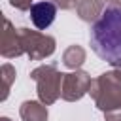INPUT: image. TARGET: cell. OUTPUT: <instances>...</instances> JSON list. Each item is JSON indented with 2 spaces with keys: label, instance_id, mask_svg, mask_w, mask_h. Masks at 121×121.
Masks as SVG:
<instances>
[{
  "label": "cell",
  "instance_id": "cell-15",
  "mask_svg": "<svg viewBox=\"0 0 121 121\" xmlns=\"http://www.w3.org/2000/svg\"><path fill=\"white\" fill-rule=\"evenodd\" d=\"M112 72H113V76L117 78V81H121V66H119V68H113Z\"/></svg>",
  "mask_w": 121,
  "mask_h": 121
},
{
  "label": "cell",
  "instance_id": "cell-1",
  "mask_svg": "<svg viewBox=\"0 0 121 121\" xmlns=\"http://www.w3.org/2000/svg\"><path fill=\"white\" fill-rule=\"evenodd\" d=\"M91 49L113 68L121 66V8L110 6L89 32Z\"/></svg>",
  "mask_w": 121,
  "mask_h": 121
},
{
  "label": "cell",
  "instance_id": "cell-12",
  "mask_svg": "<svg viewBox=\"0 0 121 121\" xmlns=\"http://www.w3.org/2000/svg\"><path fill=\"white\" fill-rule=\"evenodd\" d=\"M9 4L19 11H30V8L34 6V0H9Z\"/></svg>",
  "mask_w": 121,
  "mask_h": 121
},
{
  "label": "cell",
  "instance_id": "cell-5",
  "mask_svg": "<svg viewBox=\"0 0 121 121\" xmlns=\"http://www.w3.org/2000/svg\"><path fill=\"white\" fill-rule=\"evenodd\" d=\"M91 76L83 70H74L64 74L62 78V85H60V98L66 102H76L79 98H83L89 89H91Z\"/></svg>",
  "mask_w": 121,
  "mask_h": 121
},
{
  "label": "cell",
  "instance_id": "cell-7",
  "mask_svg": "<svg viewBox=\"0 0 121 121\" xmlns=\"http://www.w3.org/2000/svg\"><path fill=\"white\" fill-rule=\"evenodd\" d=\"M57 4L51 0H40L34 2V6L30 8V21L38 30H45L47 26H51V23L57 17Z\"/></svg>",
  "mask_w": 121,
  "mask_h": 121
},
{
  "label": "cell",
  "instance_id": "cell-9",
  "mask_svg": "<svg viewBox=\"0 0 121 121\" xmlns=\"http://www.w3.org/2000/svg\"><path fill=\"white\" fill-rule=\"evenodd\" d=\"M104 11V0H79L76 6V13L85 23H95L100 19Z\"/></svg>",
  "mask_w": 121,
  "mask_h": 121
},
{
  "label": "cell",
  "instance_id": "cell-16",
  "mask_svg": "<svg viewBox=\"0 0 121 121\" xmlns=\"http://www.w3.org/2000/svg\"><path fill=\"white\" fill-rule=\"evenodd\" d=\"M0 121H11V119H9V117H2Z\"/></svg>",
  "mask_w": 121,
  "mask_h": 121
},
{
  "label": "cell",
  "instance_id": "cell-13",
  "mask_svg": "<svg viewBox=\"0 0 121 121\" xmlns=\"http://www.w3.org/2000/svg\"><path fill=\"white\" fill-rule=\"evenodd\" d=\"M51 2H55L60 9H74L79 0H51Z\"/></svg>",
  "mask_w": 121,
  "mask_h": 121
},
{
  "label": "cell",
  "instance_id": "cell-14",
  "mask_svg": "<svg viewBox=\"0 0 121 121\" xmlns=\"http://www.w3.org/2000/svg\"><path fill=\"white\" fill-rule=\"evenodd\" d=\"M104 121H121V108L104 112Z\"/></svg>",
  "mask_w": 121,
  "mask_h": 121
},
{
  "label": "cell",
  "instance_id": "cell-2",
  "mask_svg": "<svg viewBox=\"0 0 121 121\" xmlns=\"http://www.w3.org/2000/svg\"><path fill=\"white\" fill-rule=\"evenodd\" d=\"M89 93L95 100V106L102 113L121 108V81H117L113 72H104L96 76L91 83Z\"/></svg>",
  "mask_w": 121,
  "mask_h": 121
},
{
  "label": "cell",
  "instance_id": "cell-10",
  "mask_svg": "<svg viewBox=\"0 0 121 121\" xmlns=\"http://www.w3.org/2000/svg\"><path fill=\"white\" fill-rule=\"evenodd\" d=\"M85 59H87V53L78 43L76 45H68L64 49V53H62V64L66 68H70V70H79V66L85 62Z\"/></svg>",
  "mask_w": 121,
  "mask_h": 121
},
{
  "label": "cell",
  "instance_id": "cell-6",
  "mask_svg": "<svg viewBox=\"0 0 121 121\" xmlns=\"http://www.w3.org/2000/svg\"><path fill=\"white\" fill-rule=\"evenodd\" d=\"M0 53L4 59H15L23 55V43H21V34L19 28L11 25L8 17H4V30H2V40H0Z\"/></svg>",
  "mask_w": 121,
  "mask_h": 121
},
{
  "label": "cell",
  "instance_id": "cell-8",
  "mask_svg": "<svg viewBox=\"0 0 121 121\" xmlns=\"http://www.w3.org/2000/svg\"><path fill=\"white\" fill-rule=\"evenodd\" d=\"M19 115L23 121H47V104L42 100H25L19 106Z\"/></svg>",
  "mask_w": 121,
  "mask_h": 121
},
{
  "label": "cell",
  "instance_id": "cell-3",
  "mask_svg": "<svg viewBox=\"0 0 121 121\" xmlns=\"http://www.w3.org/2000/svg\"><path fill=\"white\" fill-rule=\"evenodd\" d=\"M62 78H64V74L59 72V68H57L55 62L36 66V68L30 72V79L36 81L38 98H40L43 104H47V106L55 104V102L60 98Z\"/></svg>",
  "mask_w": 121,
  "mask_h": 121
},
{
  "label": "cell",
  "instance_id": "cell-11",
  "mask_svg": "<svg viewBox=\"0 0 121 121\" xmlns=\"http://www.w3.org/2000/svg\"><path fill=\"white\" fill-rule=\"evenodd\" d=\"M0 74H2V96H0V100H6V98H8V95H9L11 83L15 81L17 72H15V68H13L9 62H6V64H2Z\"/></svg>",
  "mask_w": 121,
  "mask_h": 121
},
{
  "label": "cell",
  "instance_id": "cell-4",
  "mask_svg": "<svg viewBox=\"0 0 121 121\" xmlns=\"http://www.w3.org/2000/svg\"><path fill=\"white\" fill-rule=\"evenodd\" d=\"M21 34V43L25 55L30 57V60H43L55 53V38L49 34H43L40 30H30V28H19Z\"/></svg>",
  "mask_w": 121,
  "mask_h": 121
}]
</instances>
